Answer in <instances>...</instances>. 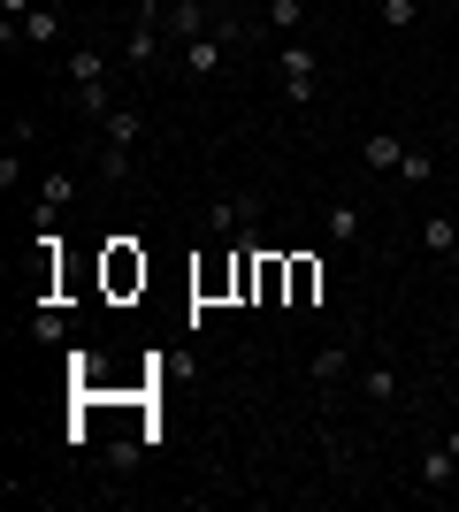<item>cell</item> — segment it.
Returning a JSON list of instances; mask_svg holds the SVG:
<instances>
[{
	"label": "cell",
	"mask_w": 459,
	"mask_h": 512,
	"mask_svg": "<svg viewBox=\"0 0 459 512\" xmlns=\"http://www.w3.org/2000/svg\"><path fill=\"white\" fill-rule=\"evenodd\" d=\"M314 69H322V54L306 39H284L276 46V77H284V100L291 107H314Z\"/></svg>",
	"instance_id": "obj_1"
},
{
	"label": "cell",
	"mask_w": 459,
	"mask_h": 512,
	"mask_svg": "<svg viewBox=\"0 0 459 512\" xmlns=\"http://www.w3.org/2000/svg\"><path fill=\"white\" fill-rule=\"evenodd\" d=\"M215 31V0H176L169 16H161V39L184 46V39H207Z\"/></svg>",
	"instance_id": "obj_2"
},
{
	"label": "cell",
	"mask_w": 459,
	"mask_h": 512,
	"mask_svg": "<svg viewBox=\"0 0 459 512\" xmlns=\"http://www.w3.org/2000/svg\"><path fill=\"white\" fill-rule=\"evenodd\" d=\"M222 54H230V46H222L215 31H207V39H184V46H176V62H184V77H192V85H207V77H222V69H230Z\"/></svg>",
	"instance_id": "obj_3"
},
{
	"label": "cell",
	"mask_w": 459,
	"mask_h": 512,
	"mask_svg": "<svg viewBox=\"0 0 459 512\" xmlns=\"http://www.w3.org/2000/svg\"><path fill=\"white\" fill-rule=\"evenodd\" d=\"M253 214H261V199H253V192H230V199L207 207V230H215V237H245V230H253Z\"/></svg>",
	"instance_id": "obj_4"
},
{
	"label": "cell",
	"mask_w": 459,
	"mask_h": 512,
	"mask_svg": "<svg viewBox=\"0 0 459 512\" xmlns=\"http://www.w3.org/2000/svg\"><path fill=\"white\" fill-rule=\"evenodd\" d=\"M414 474H421V490H452V482H459V451L452 444H429Z\"/></svg>",
	"instance_id": "obj_5"
},
{
	"label": "cell",
	"mask_w": 459,
	"mask_h": 512,
	"mask_svg": "<svg viewBox=\"0 0 459 512\" xmlns=\"http://www.w3.org/2000/svg\"><path fill=\"white\" fill-rule=\"evenodd\" d=\"M360 161H368L375 176H398V161H406V138H398V130H375L368 146H360Z\"/></svg>",
	"instance_id": "obj_6"
},
{
	"label": "cell",
	"mask_w": 459,
	"mask_h": 512,
	"mask_svg": "<svg viewBox=\"0 0 459 512\" xmlns=\"http://www.w3.org/2000/svg\"><path fill=\"white\" fill-rule=\"evenodd\" d=\"M421 245H429L444 268H459V222L452 214H429V222H421Z\"/></svg>",
	"instance_id": "obj_7"
},
{
	"label": "cell",
	"mask_w": 459,
	"mask_h": 512,
	"mask_svg": "<svg viewBox=\"0 0 459 512\" xmlns=\"http://www.w3.org/2000/svg\"><path fill=\"white\" fill-rule=\"evenodd\" d=\"M360 230H368V214L352 207V199H337L329 207V245H360Z\"/></svg>",
	"instance_id": "obj_8"
},
{
	"label": "cell",
	"mask_w": 459,
	"mask_h": 512,
	"mask_svg": "<svg viewBox=\"0 0 459 512\" xmlns=\"http://www.w3.org/2000/svg\"><path fill=\"white\" fill-rule=\"evenodd\" d=\"M54 39H62V8H31V16H23V46H39V54H46Z\"/></svg>",
	"instance_id": "obj_9"
},
{
	"label": "cell",
	"mask_w": 459,
	"mask_h": 512,
	"mask_svg": "<svg viewBox=\"0 0 459 512\" xmlns=\"http://www.w3.org/2000/svg\"><path fill=\"white\" fill-rule=\"evenodd\" d=\"M138 130H146V123H138L131 107H115L108 123H100V146H123V153H138Z\"/></svg>",
	"instance_id": "obj_10"
},
{
	"label": "cell",
	"mask_w": 459,
	"mask_h": 512,
	"mask_svg": "<svg viewBox=\"0 0 459 512\" xmlns=\"http://www.w3.org/2000/svg\"><path fill=\"white\" fill-rule=\"evenodd\" d=\"M345 375H352V352H345V344H322V352H314V383H345Z\"/></svg>",
	"instance_id": "obj_11"
},
{
	"label": "cell",
	"mask_w": 459,
	"mask_h": 512,
	"mask_svg": "<svg viewBox=\"0 0 459 512\" xmlns=\"http://www.w3.org/2000/svg\"><path fill=\"white\" fill-rule=\"evenodd\" d=\"M161 46H169V39H161L153 23H131V46H123V54H131L138 69H153V62H161Z\"/></svg>",
	"instance_id": "obj_12"
},
{
	"label": "cell",
	"mask_w": 459,
	"mask_h": 512,
	"mask_svg": "<svg viewBox=\"0 0 459 512\" xmlns=\"http://www.w3.org/2000/svg\"><path fill=\"white\" fill-rule=\"evenodd\" d=\"M69 192H77V184H69L62 169H54V176H39V222H54V214L69 207Z\"/></svg>",
	"instance_id": "obj_13"
},
{
	"label": "cell",
	"mask_w": 459,
	"mask_h": 512,
	"mask_svg": "<svg viewBox=\"0 0 459 512\" xmlns=\"http://www.w3.org/2000/svg\"><path fill=\"white\" fill-rule=\"evenodd\" d=\"M299 23H306V0H268V31L276 39H299Z\"/></svg>",
	"instance_id": "obj_14"
},
{
	"label": "cell",
	"mask_w": 459,
	"mask_h": 512,
	"mask_svg": "<svg viewBox=\"0 0 459 512\" xmlns=\"http://www.w3.org/2000/svg\"><path fill=\"white\" fill-rule=\"evenodd\" d=\"M69 85H108V62H100L92 46H77V54H69Z\"/></svg>",
	"instance_id": "obj_15"
},
{
	"label": "cell",
	"mask_w": 459,
	"mask_h": 512,
	"mask_svg": "<svg viewBox=\"0 0 459 512\" xmlns=\"http://www.w3.org/2000/svg\"><path fill=\"white\" fill-rule=\"evenodd\" d=\"M360 390H368V406H391V398H398V367H368Z\"/></svg>",
	"instance_id": "obj_16"
},
{
	"label": "cell",
	"mask_w": 459,
	"mask_h": 512,
	"mask_svg": "<svg viewBox=\"0 0 459 512\" xmlns=\"http://www.w3.org/2000/svg\"><path fill=\"white\" fill-rule=\"evenodd\" d=\"M77 115L108 123V115H115V92H108V85H77Z\"/></svg>",
	"instance_id": "obj_17"
},
{
	"label": "cell",
	"mask_w": 459,
	"mask_h": 512,
	"mask_svg": "<svg viewBox=\"0 0 459 512\" xmlns=\"http://www.w3.org/2000/svg\"><path fill=\"white\" fill-rule=\"evenodd\" d=\"M429 176H437V161H429L421 146H406V161H398V184H429Z\"/></svg>",
	"instance_id": "obj_18"
},
{
	"label": "cell",
	"mask_w": 459,
	"mask_h": 512,
	"mask_svg": "<svg viewBox=\"0 0 459 512\" xmlns=\"http://www.w3.org/2000/svg\"><path fill=\"white\" fill-rule=\"evenodd\" d=\"M421 23V0H383V31H414Z\"/></svg>",
	"instance_id": "obj_19"
},
{
	"label": "cell",
	"mask_w": 459,
	"mask_h": 512,
	"mask_svg": "<svg viewBox=\"0 0 459 512\" xmlns=\"http://www.w3.org/2000/svg\"><path fill=\"white\" fill-rule=\"evenodd\" d=\"M108 283H115V291H131V283H146V260L115 253V260H108Z\"/></svg>",
	"instance_id": "obj_20"
},
{
	"label": "cell",
	"mask_w": 459,
	"mask_h": 512,
	"mask_svg": "<svg viewBox=\"0 0 459 512\" xmlns=\"http://www.w3.org/2000/svg\"><path fill=\"white\" fill-rule=\"evenodd\" d=\"M100 176H108V184H131V153H123V146H100Z\"/></svg>",
	"instance_id": "obj_21"
},
{
	"label": "cell",
	"mask_w": 459,
	"mask_h": 512,
	"mask_svg": "<svg viewBox=\"0 0 459 512\" xmlns=\"http://www.w3.org/2000/svg\"><path fill=\"white\" fill-rule=\"evenodd\" d=\"M31 337H39V344H62V337H69V321L46 306V314H31Z\"/></svg>",
	"instance_id": "obj_22"
},
{
	"label": "cell",
	"mask_w": 459,
	"mask_h": 512,
	"mask_svg": "<svg viewBox=\"0 0 459 512\" xmlns=\"http://www.w3.org/2000/svg\"><path fill=\"white\" fill-rule=\"evenodd\" d=\"M176 0H138V23H153V16H169Z\"/></svg>",
	"instance_id": "obj_23"
},
{
	"label": "cell",
	"mask_w": 459,
	"mask_h": 512,
	"mask_svg": "<svg viewBox=\"0 0 459 512\" xmlns=\"http://www.w3.org/2000/svg\"><path fill=\"white\" fill-rule=\"evenodd\" d=\"M444 444H452V451H459V428H444Z\"/></svg>",
	"instance_id": "obj_24"
},
{
	"label": "cell",
	"mask_w": 459,
	"mask_h": 512,
	"mask_svg": "<svg viewBox=\"0 0 459 512\" xmlns=\"http://www.w3.org/2000/svg\"><path fill=\"white\" fill-rule=\"evenodd\" d=\"M215 8H238V0H215Z\"/></svg>",
	"instance_id": "obj_25"
}]
</instances>
